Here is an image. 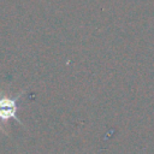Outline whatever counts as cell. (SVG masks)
<instances>
[{
	"label": "cell",
	"instance_id": "obj_1",
	"mask_svg": "<svg viewBox=\"0 0 154 154\" xmlns=\"http://www.w3.org/2000/svg\"><path fill=\"white\" fill-rule=\"evenodd\" d=\"M22 94H23V91L17 97H8L6 95L0 96V120L1 122L7 123L10 119H14L20 125H23L22 122L17 118V111H18L17 101L20 99Z\"/></svg>",
	"mask_w": 154,
	"mask_h": 154
},
{
	"label": "cell",
	"instance_id": "obj_2",
	"mask_svg": "<svg viewBox=\"0 0 154 154\" xmlns=\"http://www.w3.org/2000/svg\"><path fill=\"white\" fill-rule=\"evenodd\" d=\"M0 129H1V130H2V131H5V130H4V129H2V126H1V125H0Z\"/></svg>",
	"mask_w": 154,
	"mask_h": 154
}]
</instances>
